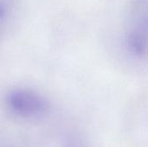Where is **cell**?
I'll return each mask as SVG.
<instances>
[{
    "label": "cell",
    "instance_id": "obj_1",
    "mask_svg": "<svg viewBox=\"0 0 148 147\" xmlns=\"http://www.w3.org/2000/svg\"><path fill=\"white\" fill-rule=\"evenodd\" d=\"M2 107L10 118L25 123H36L49 113L51 106L48 98L38 90L16 86L3 95Z\"/></svg>",
    "mask_w": 148,
    "mask_h": 147
},
{
    "label": "cell",
    "instance_id": "obj_2",
    "mask_svg": "<svg viewBox=\"0 0 148 147\" xmlns=\"http://www.w3.org/2000/svg\"><path fill=\"white\" fill-rule=\"evenodd\" d=\"M23 15L22 0H0V41L16 29Z\"/></svg>",
    "mask_w": 148,
    "mask_h": 147
},
{
    "label": "cell",
    "instance_id": "obj_3",
    "mask_svg": "<svg viewBox=\"0 0 148 147\" xmlns=\"http://www.w3.org/2000/svg\"><path fill=\"white\" fill-rule=\"evenodd\" d=\"M127 25L148 32V0H129Z\"/></svg>",
    "mask_w": 148,
    "mask_h": 147
},
{
    "label": "cell",
    "instance_id": "obj_4",
    "mask_svg": "<svg viewBox=\"0 0 148 147\" xmlns=\"http://www.w3.org/2000/svg\"><path fill=\"white\" fill-rule=\"evenodd\" d=\"M0 147H19L12 144H9V143H0Z\"/></svg>",
    "mask_w": 148,
    "mask_h": 147
}]
</instances>
